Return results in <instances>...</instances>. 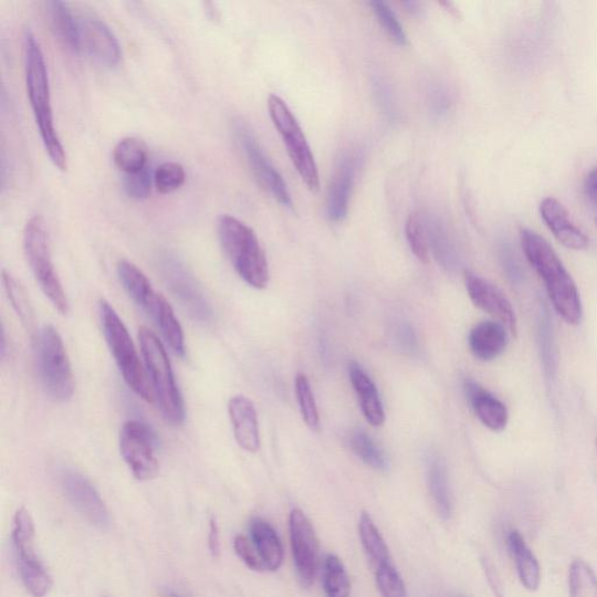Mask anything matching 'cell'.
Segmentation results:
<instances>
[{
    "instance_id": "1",
    "label": "cell",
    "mask_w": 597,
    "mask_h": 597,
    "mask_svg": "<svg viewBox=\"0 0 597 597\" xmlns=\"http://www.w3.org/2000/svg\"><path fill=\"white\" fill-rule=\"evenodd\" d=\"M23 51L27 92L41 143L52 164L65 172L69 159L54 123L48 63L31 28L23 31Z\"/></svg>"
},
{
    "instance_id": "2",
    "label": "cell",
    "mask_w": 597,
    "mask_h": 597,
    "mask_svg": "<svg viewBox=\"0 0 597 597\" xmlns=\"http://www.w3.org/2000/svg\"><path fill=\"white\" fill-rule=\"evenodd\" d=\"M521 239L526 259L543 280L554 310L566 324L579 325L583 318L580 294L559 255L535 231L523 229Z\"/></svg>"
},
{
    "instance_id": "3",
    "label": "cell",
    "mask_w": 597,
    "mask_h": 597,
    "mask_svg": "<svg viewBox=\"0 0 597 597\" xmlns=\"http://www.w3.org/2000/svg\"><path fill=\"white\" fill-rule=\"evenodd\" d=\"M117 274L125 292L154 320L170 349L184 357L186 354L184 329L165 296L154 289L145 273L130 261H119Z\"/></svg>"
},
{
    "instance_id": "4",
    "label": "cell",
    "mask_w": 597,
    "mask_h": 597,
    "mask_svg": "<svg viewBox=\"0 0 597 597\" xmlns=\"http://www.w3.org/2000/svg\"><path fill=\"white\" fill-rule=\"evenodd\" d=\"M220 243L234 271L251 287L263 290L270 281L264 250L254 231L241 220L222 216L218 220Z\"/></svg>"
},
{
    "instance_id": "5",
    "label": "cell",
    "mask_w": 597,
    "mask_h": 597,
    "mask_svg": "<svg viewBox=\"0 0 597 597\" xmlns=\"http://www.w3.org/2000/svg\"><path fill=\"white\" fill-rule=\"evenodd\" d=\"M146 373L165 420L180 426L186 418L185 401L167 352L159 337L146 327L139 329Z\"/></svg>"
},
{
    "instance_id": "6",
    "label": "cell",
    "mask_w": 597,
    "mask_h": 597,
    "mask_svg": "<svg viewBox=\"0 0 597 597\" xmlns=\"http://www.w3.org/2000/svg\"><path fill=\"white\" fill-rule=\"evenodd\" d=\"M98 313L102 331L116 365L129 387L138 397L147 402L155 401V395L145 371L129 331L114 307L100 301Z\"/></svg>"
},
{
    "instance_id": "7",
    "label": "cell",
    "mask_w": 597,
    "mask_h": 597,
    "mask_svg": "<svg viewBox=\"0 0 597 597\" xmlns=\"http://www.w3.org/2000/svg\"><path fill=\"white\" fill-rule=\"evenodd\" d=\"M34 358L39 379L46 394L67 402L75 390L74 375L65 345L51 325L41 327L34 338Z\"/></svg>"
},
{
    "instance_id": "8",
    "label": "cell",
    "mask_w": 597,
    "mask_h": 597,
    "mask_svg": "<svg viewBox=\"0 0 597 597\" xmlns=\"http://www.w3.org/2000/svg\"><path fill=\"white\" fill-rule=\"evenodd\" d=\"M23 247L30 269L42 293L48 296L60 314L66 315L70 303L53 263L51 238L44 218L35 216L28 221L23 234Z\"/></svg>"
},
{
    "instance_id": "9",
    "label": "cell",
    "mask_w": 597,
    "mask_h": 597,
    "mask_svg": "<svg viewBox=\"0 0 597 597\" xmlns=\"http://www.w3.org/2000/svg\"><path fill=\"white\" fill-rule=\"evenodd\" d=\"M35 526L27 507L18 509L13 517L12 545L21 582L33 597H45L53 580L35 553Z\"/></svg>"
},
{
    "instance_id": "10",
    "label": "cell",
    "mask_w": 597,
    "mask_h": 597,
    "mask_svg": "<svg viewBox=\"0 0 597 597\" xmlns=\"http://www.w3.org/2000/svg\"><path fill=\"white\" fill-rule=\"evenodd\" d=\"M268 108L271 121L286 146L287 155L297 175L301 176L310 190L316 191L320 187L318 170L301 124L297 123L289 105L280 96L271 95Z\"/></svg>"
},
{
    "instance_id": "11",
    "label": "cell",
    "mask_w": 597,
    "mask_h": 597,
    "mask_svg": "<svg viewBox=\"0 0 597 597\" xmlns=\"http://www.w3.org/2000/svg\"><path fill=\"white\" fill-rule=\"evenodd\" d=\"M121 454L138 481H151L159 473L157 437L149 426L140 420L123 425L119 439Z\"/></svg>"
},
{
    "instance_id": "12",
    "label": "cell",
    "mask_w": 597,
    "mask_h": 597,
    "mask_svg": "<svg viewBox=\"0 0 597 597\" xmlns=\"http://www.w3.org/2000/svg\"><path fill=\"white\" fill-rule=\"evenodd\" d=\"M233 134L255 179L269 191L274 200L292 209L293 201L286 182L264 153L262 145L255 138L249 124L242 119L234 122Z\"/></svg>"
},
{
    "instance_id": "13",
    "label": "cell",
    "mask_w": 597,
    "mask_h": 597,
    "mask_svg": "<svg viewBox=\"0 0 597 597\" xmlns=\"http://www.w3.org/2000/svg\"><path fill=\"white\" fill-rule=\"evenodd\" d=\"M159 265L167 287L189 314L200 323L210 322L212 310L193 274L188 271L177 255L169 252L164 253Z\"/></svg>"
},
{
    "instance_id": "14",
    "label": "cell",
    "mask_w": 597,
    "mask_h": 597,
    "mask_svg": "<svg viewBox=\"0 0 597 597\" xmlns=\"http://www.w3.org/2000/svg\"><path fill=\"white\" fill-rule=\"evenodd\" d=\"M59 479L63 494L85 521L101 530L111 525L108 507L87 478L76 469L62 468Z\"/></svg>"
},
{
    "instance_id": "15",
    "label": "cell",
    "mask_w": 597,
    "mask_h": 597,
    "mask_svg": "<svg viewBox=\"0 0 597 597\" xmlns=\"http://www.w3.org/2000/svg\"><path fill=\"white\" fill-rule=\"evenodd\" d=\"M290 536L298 582L304 587L314 584L318 564V542L315 530L302 510L290 515Z\"/></svg>"
},
{
    "instance_id": "16",
    "label": "cell",
    "mask_w": 597,
    "mask_h": 597,
    "mask_svg": "<svg viewBox=\"0 0 597 597\" xmlns=\"http://www.w3.org/2000/svg\"><path fill=\"white\" fill-rule=\"evenodd\" d=\"M82 49L100 65L116 69L122 60V51L117 36L103 19L84 13L78 18Z\"/></svg>"
},
{
    "instance_id": "17",
    "label": "cell",
    "mask_w": 597,
    "mask_h": 597,
    "mask_svg": "<svg viewBox=\"0 0 597 597\" xmlns=\"http://www.w3.org/2000/svg\"><path fill=\"white\" fill-rule=\"evenodd\" d=\"M464 284L469 297L473 304L485 313L499 320L507 332L517 337L519 323L513 305L507 297L494 284L483 280L482 276L471 272H464Z\"/></svg>"
},
{
    "instance_id": "18",
    "label": "cell",
    "mask_w": 597,
    "mask_h": 597,
    "mask_svg": "<svg viewBox=\"0 0 597 597\" xmlns=\"http://www.w3.org/2000/svg\"><path fill=\"white\" fill-rule=\"evenodd\" d=\"M357 158L346 154L338 159L327 197V217L329 221L343 222L349 211L350 198L356 179Z\"/></svg>"
},
{
    "instance_id": "19",
    "label": "cell",
    "mask_w": 597,
    "mask_h": 597,
    "mask_svg": "<svg viewBox=\"0 0 597 597\" xmlns=\"http://www.w3.org/2000/svg\"><path fill=\"white\" fill-rule=\"evenodd\" d=\"M233 436L242 450L258 453L261 447L260 423L253 402L245 396H234L228 404Z\"/></svg>"
},
{
    "instance_id": "20",
    "label": "cell",
    "mask_w": 597,
    "mask_h": 597,
    "mask_svg": "<svg viewBox=\"0 0 597 597\" xmlns=\"http://www.w3.org/2000/svg\"><path fill=\"white\" fill-rule=\"evenodd\" d=\"M540 210L543 221L564 247L577 251L588 248L589 239L575 226L566 208L557 199H544Z\"/></svg>"
},
{
    "instance_id": "21",
    "label": "cell",
    "mask_w": 597,
    "mask_h": 597,
    "mask_svg": "<svg viewBox=\"0 0 597 597\" xmlns=\"http://www.w3.org/2000/svg\"><path fill=\"white\" fill-rule=\"evenodd\" d=\"M464 390L476 417L485 428L494 432L505 430L509 421V412L501 400L489 394L472 379L464 381Z\"/></svg>"
},
{
    "instance_id": "22",
    "label": "cell",
    "mask_w": 597,
    "mask_h": 597,
    "mask_svg": "<svg viewBox=\"0 0 597 597\" xmlns=\"http://www.w3.org/2000/svg\"><path fill=\"white\" fill-rule=\"evenodd\" d=\"M50 27L61 48L73 55L82 51L80 21L69 3L51 0L46 3Z\"/></svg>"
},
{
    "instance_id": "23",
    "label": "cell",
    "mask_w": 597,
    "mask_h": 597,
    "mask_svg": "<svg viewBox=\"0 0 597 597\" xmlns=\"http://www.w3.org/2000/svg\"><path fill=\"white\" fill-rule=\"evenodd\" d=\"M506 544L511 557H513L519 578L528 591H536L542 582V570L535 553L528 547L522 533L517 530H510L506 536Z\"/></svg>"
},
{
    "instance_id": "24",
    "label": "cell",
    "mask_w": 597,
    "mask_h": 597,
    "mask_svg": "<svg viewBox=\"0 0 597 597\" xmlns=\"http://www.w3.org/2000/svg\"><path fill=\"white\" fill-rule=\"evenodd\" d=\"M250 541L258 551L265 570H279L284 562V548L279 533L262 519H254L249 526Z\"/></svg>"
},
{
    "instance_id": "25",
    "label": "cell",
    "mask_w": 597,
    "mask_h": 597,
    "mask_svg": "<svg viewBox=\"0 0 597 597\" xmlns=\"http://www.w3.org/2000/svg\"><path fill=\"white\" fill-rule=\"evenodd\" d=\"M507 333L500 323L483 322L469 333V349L480 360H493L504 353L507 346Z\"/></svg>"
},
{
    "instance_id": "26",
    "label": "cell",
    "mask_w": 597,
    "mask_h": 597,
    "mask_svg": "<svg viewBox=\"0 0 597 597\" xmlns=\"http://www.w3.org/2000/svg\"><path fill=\"white\" fill-rule=\"evenodd\" d=\"M349 376L360 401L362 412L369 423L378 428L386 421V413L374 381L357 364L350 365Z\"/></svg>"
},
{
    "instance_id": "27",
    "label": "cell",
    "mask_w": 597,
    "mask_h": 597,
    "mask_svg": "<svg viewBox=\"0 0 597 597\" xmlns=\"http://www.w3.org/2000/svg\"><path fill=\"white\" fill-rule=\"evenodd\" d=\"M428 479L438 514L443 520L450 519L453 507L450 479H448L447 468L440 458L433 457L429 461Z\"/></svg>"
},
{
    "instance_id": "28",
    "label": "cell",
    "mask_w": 597,
    "mask_h": 597,
    "mask_svg": "<svg viewBox=\"0 0 597 597\" xmlns=\"http://www.w3.org/2000/svg\"><path fill=\"white\" fill-rule=\"evenodd\" d=\"M147 146L136 137L121 139L113 153L114 163L124 175L139 172L147 167Z\"/></svg>"
},
{
    "instance_id": "29",
    "label": "cell",
    "mask_w": 597,
    "mask_h": 597,
    "mask_svg": "<svg viewBox=\"0 0 597 597\" xmlns=\"http://www.w3.org/2000/svg\"><path fill=\"white\" fill-rule=\"evenodd\" d=\"M358 528L362 545L376 566L392 563L389 547L369 514H362Z\"/></svg>"
},
{
    "instance_id": "30",
    "label": "cell",
    "mask_w": 597,
    "mask_h": 597,
    "mask_svg": "<svg viewBox=\"0 0 597 597\" xmlns=\"http://www.w3.org/2000/svg\"><path fill=\"white\" fill-rule=\"evenodd\" d=\"M426 232H428L430 249L432 248L437 259L444 265L453 264L454 249L442 221L434 216H421Z\"/></svg>"
},
{
    "instance_id": "31",
    "label": "cell",
    "mask_w": 597,
    "mask_h": 597,
    "mask_svg": "<svg viewBox=\"0 0 597 597\" xmlns=\"http://www.w3.org/2000/svg\"><path fill=\"white\" fill-rule=\"evenodd\" d=\"M324 589L327 597H349L352 584L346 567L338 557L329 554L324 563Z\"/></svg>"
},
{
    "instance_id": "32",
    "label": "cell",
    "mask_w": 597,
    "mask_h": 597,
    "mask_svg": "<svg viewBox=\"0 0 597 597\" xmlns=\"http://www.w3.org/2000/svg\"><path fill=\"white\" fill-rule=\"evenodd\" d=\"M569 597H597V577L583 559L572 562L568 572Z\"/></svg>"
},
{
    "instance_id": "33",
    "label": "cell",
    "mask_w": 597,
    "mask_h": 597,
    "mask_svg": "<svg viewBox=\"0 0 597 597\" xmlns=\"http://www.w3.org/2000/svg\"><path fill=\"white\" fill-rule=\"evenodd\" d=\"M350 444L355 454L367 465L376 471H388L389 460L386 453L365 431L358 430L353 433Z\"/></svg>"
},
{
    "instance_id": "34",
    "label": "cell",
    "mask_w": 597,
    "mask_h": 597,
    "mask_svg": "<svg viewBox=\"0 0 597 597\" xmlns=\"http://www.w3.org/2000/svg\"><path fill=\"white\" fill-rule=\"evenodd\" d=\"M2 280L9 301L21 320V323L31 328L34 322V312L24 287L21 286L14 276L6 270L3 271Z\"/></svg>"
},
{
    "instance_id": "35",
    "label": "cell",
    "mask_w": 597,
    "mask_h": 597,
    "mask_svg": "<svg viewBox=\"0 0 597 597\" xmlns=\"http://www.w3.org/2000/svg\"><path fill=\"white\" fill-rule=\"evenodd\" d=\"M405 232H407L409 245L416 258L421 263L429 264L431 261V249L422 217L417 214V212L416 214H411L407 221V227H405Z\"/></svg>"
},
{
    "instance_id": "36",
    "label": "cell",
    "mask_w": 597,
    "mask_h": 597,
    "mask_svg": "<svg viewBox=\"0 0 597 597\" xmlns=\"http://www.w3.org/2000/svg\"><path fill=\"white\" fill-rule=\"evenodd\" d=\"M295 394L304 421L311 430L318 431L320 417L314 394L308 378L303 374H298L295 378Z\"/></svg>"
},
{
    "instance_id": "37",
    "label": "cell",
    "mask_w": 597,
    "mask_h": 597,
    "mask_svg": "<svg viewBox=\"0 0 597 597\" xmlns=\"http://www.w3.org/2000/svg\"><path fill=\"white\" fill-rule=\"evenodd\" d=\"M370 7L383 31L386 32L394 44L397 46L408 45L407 33H405L394 10L387 3L379 2V0L371 2Z\"/></svg>"
},
{
    "instance_id": "38",
    "label": "cell",
    "mask_w": 597,
    "mask_h": 597,
    "mask_svg": "<svg viewBox=\"0 0 597 597\" xmlns=\"http://www.w3.org/2000/svg\"><path fill=\"white\" fill-rule=\"evenodd\" d=\"M155 185L160 195H172L186 182V170L181 164L166 161L155 172Z\"/></svg>"
},
{
    "instance_id": "39",
    "label": "cell",
    "mask_w": 597,
    "mask_h": 597,
    "mask_svg": "<svg viewBox=\"0 0 597 597\" xmlns=\"http://www.w3.org/2000/svg\"><path fill=\"white\" fill-rule=\"evenodd\" d=\"M376 583L383 597H408L407 587L392 563L377 566Z\"/></svg>"
},
{
    "instance_id": "40",
    "label": "cell",
    "mask_w": 597,
    "mask_h": 597,
    "mask_svg": "<svg viewBox=\"0 0 597 597\" xmlns=\"http://www.w3.org/2000/svg\"><path fill=\"white\" fill-rule=\"evenodd\" d=\"M153 181L155 178L147 167L139 172L125 175L123 181L125 193L135 201H144L151 196Z\"/></svg>"
},
{
    "instance_id": "41",
    "label": "cell",
    "mask_w": 597,
    "mask_h": 597,
    "mask_svg": "<svg viewBox=\"0 0 597 597\" xmlns=\"http://www.w3.org/2000/svg\"><path fill=\"white\" fill-rule=\"evenodd\" d=\"M233 547L234 551H237L239 558L245 564L247 567L255 572L265 570L264 564L250 538H247L245 536H238L233 541Z\"/></svg>"
},
{
    "instance_id": "42",
    "label": "cell",
    "mask_w": 597,
    "mask_h": 597,
    "mask_svg": "<svg viewBox=\"0 0 597 597\" xmlns=\"http://www.w3.org/2000/svg\"><path fill=\"white\" fill-rule=\"evenodd\" d=\"M548 320L542 318L541 323V349L543 356V364L547 377H553L556 374V354H554L552 331L548 324Z\"/></svg>"
},
{
    "instance_id": "43",
    "label": "cell",
    "mask_w": 597,
    "mask_h": 597,
    "mask_svg": "<svg viewBox=\"0 0 597 597\" xmlns=\"http://www.w3.org/2000/svg\"><path fill=\"white\" fill-rule=\"evenodd\" d=\"M451 96L442 87H436L430 93V106L432 113L437 117H442L448 114V111L451 108Z\"/></svg>"
},
{
    "instance_id": "44",
    "label": "cell",
    "mask_w": 597,
    "mask_h": 597,
    "mask_svg": "<svg viewBox=\"0 0 597 597\" xmlns=\"http://www.w3.org/2000/svg\"><path fill=\"white\" fill-rule=\"evenodd\" d=\"M501 260L509 279L514 283L521 282L522 271L515 259V254H513V251H511L510 248L503 247L501 249Z\"/></svg>"
},
{
    "instance_id": "45",
    "label": "cell",
    "mask_w": 597,
    "mask_h": 597,
    "mask_svg": "<svg viewBox=\"0 0 597 597\" xmlns=\"http://www.w3.org/2000/svg\"><path fill=\"white\" fill-rule=\"evenodd\" d=\"M208 546L212 557H218L221 549L220 528L214 517H212L209 523Z\"/></svg>"
},
{
    "instance_id": "46",
    "label": "cell",
    "mask_w": 597,
    "mask_h": 597,
    "mask_svg": "<svg viewBox=\"0 0 597 597\" xmlns=\"http://www.w3.org/2000/svg\"><path fill=\"white\" fill-rule=\"evenodd\" d=\"M585 195L590 202L597 205V166L586 178Z\"/></svg>"
},
{
    "instance_id": "47",
    "label": "cell",
    "mask_w": 597,
    "mask_h": 597,
    "mask_svg": "<svg viewBox=\"0 0 597 597\" xmlns=\"http://www.w3.org/2000/svg\"><path fill=\"white\" fill-rule=\"evenodd\" d=\"M402 7L413 15H419L422 13V4L419 2H404Z\"/></svg>"
},
{
    "instance_id": "48",
    "label": "cell",
    "mask_w": 597,
    "mask_h": 597,
    "mask_svg": "<svg viewBox=\"0 0 597 597\" xmlns=\"http://www.w3.org/2000/svg\"><path fill=\"white\" fill-rule=\"evenodd\" d=\"M163 597H182V596L172 589H165L163 593Z\"/></svg>"
},
{
    "instance_id": "49",
    "label": "cell",
    "mask_w": 597,
    "mask_h": 597,
    "mask_svg": "<svg viewBox=\"0 0 597 597\" xmlns=\"http://www.w3.org/2000/svg\"><path fill=\"white\" fill-rule=\"evenodd\" d=\"M596 226H597V218H596Z\"/></svg>"
},
{
    "instance_id": "50",
    "label": "cell",
    "mask_w": 597,
    "mask_h": 597,
    "mask_svg": "<svg viewBox=\"0 0 597 597\" xmlns=\"http://www.w3.org/2000/svg\"><path fill=\"white\" fill-rule=\"evenodd\" d=\"M596 447H597V441H596Z\"/></svg>"
},
{
    "instance_id": "51",
    "label": "cell",
    "mask_w": 597,
    "mask_h": 597,
    "mask_svg": "<svg viewBox=\"0 0 597 597\" xmlns=\"http://www.w3.org/2000/svg\"><path fill=\"white\" fill-rule=\"evenodd\" d=\"M460 597H463V596H460Z\"/></svg>"
}]
</instances>
